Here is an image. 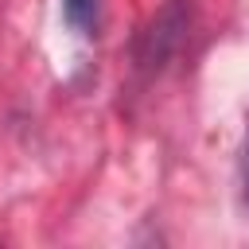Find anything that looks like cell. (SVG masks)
Instances as JSON below:
<instances>
[{
	"label": "cell",
	"mask_w": 249,
	"mask_h": 249,
	"mask_svg": "<svg viewBox=\"0 0 249 249\" xmlns=\"http://www.w3.org/2000/svg\"><path fill=\"white\" fill-rule=\"evenodd\" d=\"M241 183H245V202H249V128H245V152H241Z\"/></svg>",
	"instance_id": "obj_2"
},
{
	"label": "cell",
	"mask_w": 249,
	"mask_h": 249,
	"mask_svg": "<svg viewBox=\"0 0 249 249\" xmlns=\"http://www.w3.org/2000/svg\"><path fill=\"white\" fill-rule=\"evenodd\" d=\"M62 16L78 35L89 39L97 35V23H101V0H62Z\"/></svg>",
	"instance_id": "obj_1"
}]
</instances>
